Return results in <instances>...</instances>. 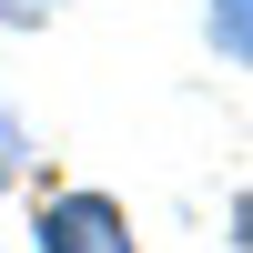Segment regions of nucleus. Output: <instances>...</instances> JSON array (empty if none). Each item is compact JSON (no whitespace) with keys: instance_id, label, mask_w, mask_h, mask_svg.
<instances>
[{"instance_id":"nucleus-3","label":"nucleus","mask_w":253,"mask_h":253,"mask_svg":"<svg viewBox=\"0 0 253 253\" xmlns=\"http://www.w3.org/2000/svg\"><path fill=\"white\" fill-rule=\"evenodd\" d=\"M20 152H31V142H20V122H10V112H0V182H10V172H20Z\"/></svg>"},{"instance_id":"nucleus-5","label":"nucleus","mask_w":253,"mask_h":253,"mask_svg":"<svg viewBox=\"0 0 253 253\" xmlns=\"http://www.w3.org/2000/svg\"><path fill=\"white\" fill-rule=\"evenodd\" d=\"M0 20H51V0H0Z\"/></svg>"},{"instance_id":"nucleus-4","label":"nucleus","mask_w":253,"mask_h":253,"mask_svg":"<svg viewBox=\"0 0 253 253\" xmlns=\"http://www.w3.org/2000/svg\"><path fill=\"white\" fill-rule=\"evenodd\" d=\"M233 253H253V193L233 203Z\"/></svg>"},{"instance_id":"nucleus-1","label":"nucleus","mask_w":253,"mask_h":253,"mask_svg":"<svg viewBox=\"0 0 253 253\" xmlns=\"http://www.w3.org/2000/svg\"><path fill=\"white\" fill-rule=\"evenodd\" d=\"M41 253H132L122 203H112V193H61V203H41Z\"/></svg>"},{"instance_id":"nucleus-2","label":"nucleus","mask_w":253,"mask_h":253,"mask_svg":"<svg viewBox=\"0 0 253 253\" xmlns=\"http://www.w3.org/2000/svg\"><path fill=\"white\" fill-rule=\"evenodd\" d=\"M213 31L233 41V51H253V0H213Z\"/></svg>"}]
</instances>
